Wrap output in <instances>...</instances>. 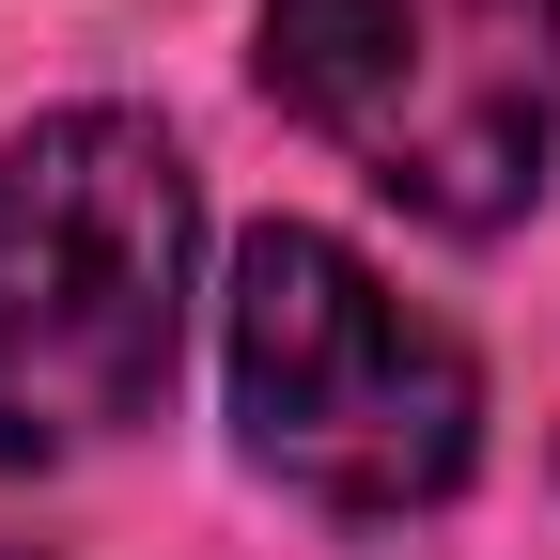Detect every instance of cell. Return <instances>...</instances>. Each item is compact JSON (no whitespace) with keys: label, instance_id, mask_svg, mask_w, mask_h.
I'll return each instance as SVG.
<instances>
[{"label":"cell","instance_id":"7a4b0ae2","mask_svg":"<svg viewBox=\"0 0 560 560\" xmlns=\"http://www.w3.org/2000/svg\"><path fill=\"white\" fill-rule=\"evenodd\" d=\"M219 359L249 467H280L327 514H436L482 467V359L312 219H265L234 249Z\"/></svg>","mask_w":560,"mask_h":560},{"label":"cell","instance_id":"6da1fadb","mask_svg":"<svg viewBox=\"0 0 560 560\" xmlns=\"http://www.w3.org/2000/svg\"><path fill=\"white\" fill-rule=\"evenodd\" d=\"M187 234V156L140 109H47L0 140V467H79L156 420Z\"/></svg>","mask_w":560,"mask_h":560},{"label":"cell","instance_id":"3957f363","mask_svg":"<svg viewBox=\"0 0 560 560\" xmlns=\"http://www.w3.org/2000/svg\"><path fill=\"white\" fill-rule=\"evenodd\" d=\"M265 79L436 234H514L545 202L560 0H265Z\"/></svg>","mask_w":560,"mask_h":560}]
</instances>
